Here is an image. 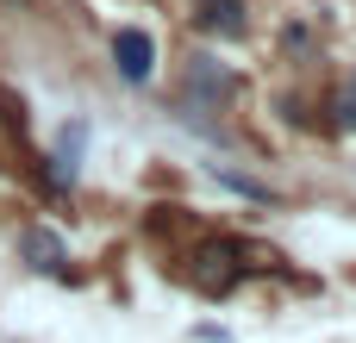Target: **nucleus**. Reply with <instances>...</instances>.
Returning <instances> with one entry per match:
<instances>
[{"label":"nucleus","mask_w":356,"mask_h":343,"mask_svg":"<svg viewBox=\"0 0 356 343\" xmlns=\"http://www.w3.org/2000/svg\"><path fill=\"white\" fill-rule=\"evenodd\" d=\"M113 62H119L125 81L144 87V81L156 75V44H150V31H144V25H119V31H113Z\"/></svg>","instance_id":"obj_1"},{"label":"nucleus","mask_w":356,"mask_h":343,"mask_svg":"<svg viewBox=\"0 0 356 343\" xmlns=\"http://www.w3.org/2000/svg\"><path fill=\"white\" fill-rule=\"evenodd\" d=\"M194 25L200 31H219V37H238L244 31V0H200Z\"/></svg>","instance_id":"obj_2"},{"label":"nucleus","mask_w":356,"mask_h":343,"mask_svg":"<svg viewBox=\"0 0 356 343\" xmlns=\"http://www.w3.org/2000/svg\"><path fill=\"white\" fill-rule=\"evenodd\" d=\"M19 256H25L31 269H44V275L63 269V244H56L50 231H25V237H19Z\"/></svg>","instance_id":"obj_3"},{"label":"nucleus","mask_w":356,"mask_h":343,"mask_svg":"<svg viewBox=\"0 0 356 343\" xmlns=\"http://www.w3.org/2000/svg\"><path fill=\"white\" fill-rule=\"evenodd\" d=\"M338 125H344V131H356V87L338 100Z\"/></svg>","instance_id":"obj_4"}]
</instances>
